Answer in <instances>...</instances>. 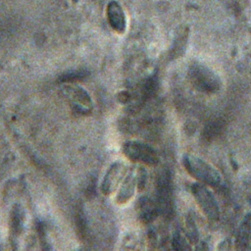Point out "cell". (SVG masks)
Instances as JSON below:
<instances>
[{
  "mask_svg": "<svg viewBox=\"0 0 251 251\" xmlns=\"http://www.w3.org/2000/svg\"><path fill=\"white\" fill-rule=\"evenodd\" d=\"M124 153L133 162L155 166L159 163L158 153L148 144L140 141H128L124 145Z\"/></svg>",
  "mask_w": 251,
  "mask_h": 251,
  "instance_id": "obj_3",
  "label": "cell"
},
{
  "mask_svg": "<svg viewBox=\"0 0 251 251\" xmlns=\"http://www.w3.org/2000/svg\"><path fill=\"white\" fill-rule=\"evenodd\" d=\"M125 173V166L123 163L117 162L113 164L108 172L106 173L104 179L102 181L101 190L105 195L111 194L119 185L123 175Z\"/></svg>",
  "mask_w": 251,
  "mask_h": 251,
  "instance_id": "obj_5",
  "label": "cell"
},
{
  "mask_svg": "<svg viewBox=\"0 0 251 251\" xmlns=\"http://www.w3.org/2000/svg\"><path fill=\"white\" fill-rule=\"evenodd\" d=\"M190 190L196 204L207 220L217 222L220 219V206L208 186L196 181L192 183Z\"/></svg>",
  "mask_w": 251,
  "mask_h": 251,
  "instance_id": "obj_2",
  "label": "cell"
},
{
  "mask_svg": "<svg viewBox=\"0 0 251 251\" xmlns=\"http://www.w3.org/2000/svg\"><path fill=\"white\" fill-rule=\"evenodd\" d=\"M235 243L236 249L251 250V214L247 215L242 221Z\"/></svg>",
  "mask_w": 251,
  "mask_h": 251,
  "instance_id": "obj_7",
  "label": "cell"
},
{
  "mask_svg": "<svg viewBox=\"0 0 251 251\" xmlns=\"http://www.w3.org/2000/svg\"><path fill=\"white\" fill-rule=\"evenodd\" d=\"M185 172L196 181L211 188H219L223 183L221 173L206 160L190 153H185L181 159Z\"/></svg>",
  "mask_w": 251,
  "mask_h": 251,
  "instance_id": "obj_1",
  "label": "cell"
},
{
  "mask_svg": "<svg viewBox=\"0 0 251 251\" xmlns=\"http://www.w3.org/2000/svg\"><path fill=\"white\" fill-rule=\"evenodd\" d=\"M67 95L75 111L80 113L89 112L91 109V98L87 92L80 87H69Z\"/></svg>",
  "mask_w": 251,
  "mask_h": 251,
  "instance_id": "obj_6",
  "label": "cell"
},
{
  "mask_svg": "<svg viewBox=\"0 0 251 251\" xmlns=\"http://www.w3.org/2000/svg\"><path fill=\"white\" fill-rule=\"evenodd\" d=\"M106 18L111 28L119 34L126 30L127 21L125 10L117 0H110L106 6Z\"/></svg>",
  "mask_w": 251,
  "mask_h": 251,
  "instance_id": "obj_4",
  "label": "cell"
},
{
  "mask_svg": "<svg viewBox=\"0 0 251 251\" xmlns=\"http://www.w3.org/2000/svg\"><path fill=\"white\" fill-rule=\"evenodd\" d=\"M135 183H136V180H135L134 175L133 174L128 175V176L126 178L118 194V202L120 204H124L127 202L132 197L135 189Z\"/></svg>",
  "mask_w": 251,
  "mask_h": 251,
  "instance_id": "obj_8",
  "label": "cell"
}]
</instances>
